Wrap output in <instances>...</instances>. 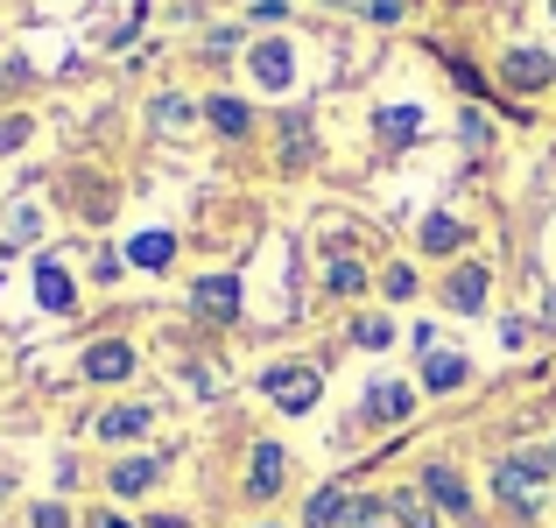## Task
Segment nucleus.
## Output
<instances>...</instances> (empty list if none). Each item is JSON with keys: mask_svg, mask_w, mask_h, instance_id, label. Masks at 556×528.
Instances as JSON below:
<instances>
[{"mask_svg": "<svg viewBox=\"0 0 556 528\" xmlns=\"http://www.w3.org/2000/svg\"><path fill=\"white\" fill-rule=\"evenodd\" d=\"M99 528H135V521H121V515H99Z\"/></svg>", "mask_w": 556, "mask_h": 528, "instance_id": "28", "label": "nucleus"}, {"mask_svg": "<svg viewBox=\"0 0 556 528\" xmlns=\"http://www.w3.org/2000/svg\"><path fill=\"white\" fill-rule=\"evenodd\" d=\"M127 374H135V345L127 339H99L85 352V380H127Z\"/></svg>", "mask_w": 556, "mask_h": 528, "instance_id": "9", "label": "nucleus"}, {"mask_svg": "<svg viewBox=\"0 0 556 528\" xmlns=\"http://www.w3.org/2000/svg\"><path fill=\"white\" fill-rule=\"evenodd\" d=\"M155 479H163V458H127V465H113V493H121V501L149 493Z\"/></svg>", "mask_w": 556, "mask_h": 528, "instance_id": "14", "label": "nucleus"}, {"mask_svg": "<svg viewBox=\"0 0 556 528\" xmlns=\"http://www.w3.org/2000/svg\"><path fill=\"white\" fill-rule=\"evenodd\" d=\"M444 303L458 317H472L479 303H486V268H479V261H465V268H451V282H444Z\"/></svg>", "mask_w": 556, "mask_h": 528, "instance_id": "10", "label": "nucleus"}, {"mask_svg": "<svg viewBox=\"0 0 556 528\" xmlns=\"http://www.w3.org/2000/svg\"><path fill=\"white\" fill-rule=\"evenodd\" d=\"M501 78H507V92H543V85L556 78V64H549L543 50H515V56L501 64Z\"/></svg>", "mask_w": 556, "mask_h": 528, "instance_id": "8", "label": "nucleus"}, {"mask_svg": "<svg viewBox=\"0 0 556 528\" xmlns=\"http://www.w3.org/2000/svg\"><path fill=\"white\" fill-rule=\"evenodd\" d=\"M388 515H394V521H408V528H437V515H430V501H422V493H394Z\"/></svg>", "mask_w": 556, "mask_h": 528, "instance_id": "21", "label": "nucleus"}, {"mask_svg": "<svg viewBox=\"0 0 556 528\" xmlns=\"http://www.w3.org/2000/svg\"><path fill=\"white\" fill-rule=\"evenodd\" d=\"M204 121L218 127V135H232L240 141L247 127H254V113H247V99H232V92H218V99H204Z\"/></svg>", "mask_w": 556, "mask_h": 528, "instance_id": "13", "label": "nucleus"}, {"mask_svg": "<svg viewBox=\"0 0 556 528\" xmlns=\"http://www.w3.org/2000/svg\"><path fill=\"white\" fill-rule=\"evenodd\" d=\"M402 14V0H374V22H394Z\"/></svg>", "mask_w": 556, "mask_h": 528, "instance_id": "27", "label": "nucleus"}, {"mask_svg": "<svg viewBox=\"0 0 556 528\" xmlns=\"http://www.w3.org/2000/svg\"><path fill=\"white\" fill-rule=\"evenodd\" d=\"M149 430V408H113V416H99V437H113V444H121V437H141Z\"/></svg>", "mask_w": 556, "mask_h": 528, "instance_id": "19", "label": "nucleus"}, {"mask_svg": "<svg viewBox=\"0 0 556 528\" xmlns=\"http://www.w3.org/2000/svg\"><path fill=\"white\" fill-rule=\"evenodd\" d=\"M549 473H556V444H549Z\"/></svg>", "mask_w": 556, "mask_h": 528, "instance_id": "29", "label": "nucleus"}, {"mask_svg": "<svg viewBox=\"0 0 556 528\" xmlns=\"http://www.w3.org/2000/svg\"><path fill=\"white\" fill-rule=\"evenodd\" d=\"M388 297H416V268H388Z\"/></svg>", "mask_w": 556, "mask_h": 528, "instance_id": "26", "label": "nucleus"}, {"mask_svg": "<svg viewBox=\"0 0 556 528\" xmlns=\"http://www.w3.org/2000/svg\"><path fill=\"white\" fill-rule=\"evenodd\" d=\"M282 479H289V451H282V444H254L247 493H254V501H275V493H282Z\"/></svg>", "mask_w": 556, "mask_h": 528, "instance_id": "6", "label": "nucleus"}, {"mask_svg": "<svg viewBox=\"0 0 556 528\" xmlns=\"http://www.w3.org/2000/svg\"><path fill=\"white\" fill-rule=\"evenodd\" d=\"M317 366H275L268 374V402L275 408H289V416H303V408H317Z\"/></svg>", "mask_w": 556, "mask_h": 528, "instance_id": "1", "label": "nucleus"}, {"mask_svg": "<svg viewBox=\"0 0 556 528\" xmlns=\"http://www.w3.org/2000/svg\"><path fill=\"white\" fill-rule=\"evenodd\" d=\"M422 493H430L437 507H444V515H472V487H465L458 473H451V465H422Z\"/></svg>", "mask_w": 556, "mask_h": 528, "instance_id": "4", "label": "nucleus"}, {"mask_svg": "<svg viewBox=\"0 0 556 528\" xmlns=\"http://www.w3.org/2000/svg\"><path fill=\"white\" fill-rule=\"evenodd\" d=\"M254 78L268 85V92H289V78H296V50H289L282 36L254 42Z\"/></svg>", "mask_w": 556, "mask_h": 528, "instance_id": "5", "label": "nucleus"}, {"mask_svg": "<svg viewBox=\"0 0 556 528\" xmlns=\"http://www.w3.org/2000/svg\"><path fill=\"white\" fill-rule=\"evenodd\" d=\"M408 408H416L408 380H374L367 388V423H408Z\"/></svg>", "mask_w": 556, "mask_h": 528, "instance_id": "7", "label": "nucleus"}, {"mask_svg": "<svg viewBox=\"0 0 556 528\" xmlns=\"http://www.w3.org/2000/svg\"><path fill=\"white\" fill-rule=\"evenodd\" d=\"M127 261H135V268H169V261H177V240H169V232H135Z\"/></svg>", "mask_w": 556, "mask_h": 528, "instance_id": "17", "label": "nucleus"}, {"mask_svg": "<svg viewBox=\"0 0 556 528\" xmlns=\"http://www.w3.org/2000/svg\"><path fill=\"white\" fill-rule=\"evenodd\" d=\"M190 311H198L204 325H232V317H240V282H232V275H204V282L190 289Z\"/></svg>", "mask_w": 556, "mask_h": 528, "instance_id": "3", "label": "nucleus"}, {"mask_svg": "<svg viewBox=\"0 0 556 528\" xmlns=\"http://www.w3.org/2000/svg\"><path fill=\"white\" fill-rule=\"evenodd\" d=\"M325 289H331V297H359V289H367V268H359V261H331Z\"/></svg>", "mask_w": 556, "mask_h": 528, "instance_id": "20", "label": "nucleus"}, {"mask_svg": "<svg viewBox=\"0 0 556 528\" xmlns=\"http://www.w3.org/2000/svg\"><path fill=\"white\" fill-rule=\"evenodd\" d=\"M458 247H465V226L451 212H430V218H422V254H458Z\"/></svg>", "mask_w": 556, "mask_h": 528, "instance_id": "16", "label": "nucleus"}, {"mask_svg": "<svg viewBox=\"0 0 556 528\" xmlns=\"http://www.w3.org/2000/svg\"><path fill=\"white\" fill-rule=\"evenodd\" d=\"M22 141H28V121H22V113H14V121H0V155L22 149Z\"/></svg>", "mask_w": 556, "mask_h": 528, "instance_id": "25", "label": "nucleus"}, {"mask_svg": "<svg viewBox=\"0 0 556 528\" xmlns=\"http://www.w3.org/2000/svg\"><path fill=\"white\" fill-rule=\"evenodd\" d=\"M465 374H472V366H465L458 352H430V360H422V388H437V394L465 388Z\"/></svg>", "mask_w": 556, "mask_h": 528, "instance_id": "15", "label": "nucleus"}, {"mask_svg": "<svg viewBox=\"0 0 556 528\" xmlns=\"http://www.w3.org/2000/svg\"><path fill=\"white\" fill-rule=\"evenodd\" d=\"M28 521H36V528H71V507H56V501H42V507H36V515H28Z\"/></svg>", "mask_w": 556, "mask_h": 528, "instance_id": "24", "label": "nucleus"}, {"mask_svg": "<svg viewBox=\"0 0 556 528\" xmlns=\"http://www.w3.org/2000/svg\"><path fill=\"white\" fill-rule=\"evenodd\" d=\"M36 303H42V311H56V317H71V303H78V282H71L56 261H36Z\"/></svg>", "mask_w": 556, "mask_h": 528, "instance_id": "11", "label": "nucleus"}, {"mask_svg": "<svg viewBox=\"0 0 556 528\" xmlns=\"http://www.w3.org/2000/svg\"><path fill=\"white\" fill-rule=\"evenodd\" d=\"M353 339L367 345V352H380V345L394 339V325H388V317H359V325H353Z\"/></svg>", "mask_w": 556, "mask_h": 528, "instance_id": "22", "label": "nucleus"}, {"mask_svg": "<svg viewBox=\"0 0 556 528\" xmlns=\"http://www.w3.org/2000/svg\"><path fill=\"white\" fill-rule=\"evenodd\" d=\"M345 507H353V493H345V487H317L311 507H303V528H339Z\"/></svg>", "mask_w": 556, "mask_h": 528, "instance_id": "12", "label": "nucleus"}, {"mask_svg": "<svg viewBox=\"0 0 556 528\" xmlns=\"http://www.w3.org/2000/svg\"><path fill=\"white\" fill-rule=\"evenodd\" d=\"M374 127H380V141H416V135H422V113H416V106H388Z\"/></svg>", "mask_w": 556, "mask_h": 528, "instance_id": "18", "label": "nucleus"}, {"mask_svg": "<svg viewBox=\"0 0 556 528\" xmlns=\"http://www.w3.org/2000/svg\"><path fill=\"white\" fill-rule=\"evenodd\" d=\"M549 458H535V451H521V458H507L501 473H493V487H501L507 507H535V487H543Z\"/></svg>", "mask_w": 556, "mask_h": 528, "instance_id": "2", "label": "nucleus"}, {"mask_svg": "<svg viewBox=\"0 0 556 528\" xmlns=\"http://www.w3.org/2000/svg\"><path fill=\"white\" fill-rule=\"evenodd\" d=\"M184 121H190V99H155V127H163V135H177Z\"/></svg>", "mask_w": 556, "mask_h": 528, "instance_id": "23", "label": "nucleus"}]
</instances>
